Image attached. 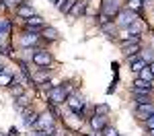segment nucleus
I'll return each mask as SVG.
<instances>
[{"instance_id": "obj_4", "label": "nucleus", "mask_w": 154, "mask_h": 136, "mask_svg": "<svg viewBox=\"0 0 154 136\" xmlns=\"http://www.w3.org/2000/svg\"><path fill=\"white\" fill-rule=\"evenodd\" d=\"M51 126H54V118H51V113H43V115H39V120H37L35 128L37 130H45L49 134V130H51Z\"/></svg>"}, {"instance_id": "obj_23", "label": "nucleus", "mask_w": 154, "mask_h": 136, "mask_svg": "<svg viewBox=\"0 0 154 136\" xmlns=\"http://www.w3.org/2000/svg\"><path fill=\"white\" fill-rule=\"evenodd\" d=\"M101 132H103L105 136H119V134H117V130H115V128H111V126H105Z\"/></svg>"}, {"instance_id": "obj_19", "label": "nucleus", "mask_w": 154, "mask_h": 136, "mask_svg": "<svg viewBox=\"0 0 154 136\" xmlns=\"http://www.w3.org/2000/svg\"><path fill=\"white\" fill-rule=\"evenodd\" d=\"M138 74H140V78H142V81H148V83L152 81V76H154V74L150 72V68H148V66H146V68H142Z\"/></svg>"}, {"instance_id": "obj_14", "label": "nucleus", "mask_w": 154, "mask_h": 136, "mask_svg": "<svg viewBox=\"0 0 154 136\" xmlns=\"http://www.w3.org/2000/svg\"><path fill=\"white\" fill-rule=\"evenodd\" d=\"M37 41H39V35H37V33H25V35L21 37V46H25V48L35 46Z\"/></svg>"}, {"instance_id": "obj_10", "label": "nucleus", "mask_w": 154, "mask_h": 136, "mask_svg": "<svg viewBox=\"0 0 154 136\" xmlns=\"http://www.w3.org/2000/svg\"><path fill=\"white\" fill-rule=\"evenodd\" d=\"M37 120H39V115H37L35 111H31L29 107H27V109L23 111V124H25V126H29V128L33 126V128H35Z\"/></svg>"}, {"instance_id": "obj_28", "label": "nucleus", "mask_w": 154, "mask_h": 136, "mask_svg": "<svg viewBox=\"0 0 154 136\" xmlns=\"http://www.w3.org/2000/svg\"><path fill=\"white\" fill-rule=\"evenodd\" d=\"M4 70H6V68H4V66H2V64H0V72H4Z\"/></svg>"}, {"instance_id": "obj_29", "label": "nucleus", "mask_w": 154, "mask_h": 136, "mask_svg": "<svg viewBox=\"0 0 154 136\" xmlns=\"http://www.w3.org/2000/svg\"><path fill=\"white\" fill-rule=\"evenodd\" d=\"M49 2H54V4H58V2H60V0H49Z\"/></svg>"}, {"instance_id": "obj_12", "label": "nucleus", "mask_w": 154, "mask_h": 136, "mask_svg": "<svg viewBox=\"0 0 154 136\" xmlns=\"http://www.w3.org/2000/svg\"><path fill=\"white\" fill-rule=\"evenodd\" d=\"M128 60H130L131 72H140L142 68H146V66H148V62L142 60V58H138V56H131V58H128Z\"/></svg>"}, {"instance_id": "obj_30", "label": "nucleus", "mask_w": 154, "mask_h": 136, "mask_svg": "<svg viewBox=\"0 0 154 136\" xmlns=\"http://www.w3.org/2000/svg\"><path fill=\"white\" fill-rule=\"evenodd\" d=\"M150 132H152V136H154V130H150Z\"/></svg>"}, {"instance_id": "obj_7", "label": "nucleus", "mask_w": 154, "mask_h": 136, "mask_svg": "<svg viewBox=\"0 0 154 136\" xmlns=\"http://www.w3.org/2000/svg\"><path fill=\"white\" fill-rule=\"evenodd\" d=\"M152 113H154V103H150V101H148V103H142V105H138V107H136V115H138L140 120H146V118H148V115H152Z\"/></svg>"}, {"instance_id": "obj_27", "label": "nucleus", "mask_w": 154, "mask_h": 136, "mask_svg": "<svg viewBox=\"0 0 154 136\" xmlns=\"http://www.w3.org/2000/svg\"><path fill=\"white\" fill-rule=\"evenodd\" d=\"M148 68H150V72L154 74V62H150V64H148Z\"/></svg>"}, {"instance_id": "obj_9", "label": "nucleus", "mask_w": 154, "mask_h": 136, "mask_svg": "<svg viewBox=\"0 0 154 136\" xmlns=\"http://www.w3.org/2000/svg\"><path fill=\"white\" fill-rule=\"evenodd\" d=\"M121 48H123V54L128 56V58H131V56H136L138 52H140V41H121Z\"/></svg>"}, {"instance_id": "obj_32", "label": "nucleus", "mask_w": 154, "mask_h": 136, "mask_svg": "<svg viewBox=\"0 0 154 136\" xmlns=\"http://www.w3.org/2000/svg\"><path fill=\"white\" fill-rule=\"evenodd\" d=\"M0 136H2V134H0Z\"/></svg>"}, {"instance_id": "obj_16", "label": "nucleus", "mask_w": 154, "mask_h": 136, "mask_svg": "<svg viewBox=\"0 0 154 136\" xmlns=\"http://www.w3.org/2000/svg\"><path fill=\"white\" fill-rule=\"evenodd\" d=\"M84 12H86V2L80 0V2H76V4H74V8L70 11V14H74V17H82Z\"/></svg>"}, {"instance_id": "obj_15", "label": "nucleus", "mask_w": 154, "mask_h": 136, "mask_svg": "<svg viewBox=\"0 0 154 136\" xmlns=\"http://www.w3.org/2000/svg\"><path fill=\"white\" fill-rule=\"evenodd\" d=\"M17 14L23 19H29V17H33V8L29 4H17Z\"/></svg>"}, {"instance_id": "obj_20", "label": "nucleus", "mask_w": 154, "mask_h": 136, "mask_svg": "<svg viewBox=\"0 0 154 136\" xmlns=\"http://www.w3.org/2000/svg\"><path fill=\"white\" fill-rule=\"evenodd\" d=\"M49 74H51V70H43V72H39V74H33L31 78H33V81H37V83H41V81H45V78H48Z\"/></svg>"}, {"instance_id": "obj_22", "label": "nucleus", "mask_w": 154, "mask_h": 136, "mask_svg": "<svg viewBox=\"0 0 154 136\" xmlns=\"http://www.w3.org/2000/svg\"><path fill=\"white\" fill-rule=\"evenodd\" d=\"M150 99L148 95H144V93H136V105H142V103H148Z\"/></svg>"}, {"instance_id": "obj_21", "label": "nucleus", "mask_w": 154, "mask_h": 136, "mask_svg": "<svg viewBox=\"0 0 154 136\" xmlns=\"http://www.w3.org/2000/svg\"><path fill=\"white\" fill-rule=\"evenodd\" d=\"M8 31H11V25H8V21L0 19V35H6Z\"/></svg>"}, {"instance_id": "obj_26", "label": "nucleus", "mask_w": 154, "mask_h": 136, "mask_svg": "<svg viewBox=\"0 0 154 136\" xmlns=\"http://www.w3.org/2000/svg\"><path fill=\"white\" fill-rule=\"evenodd\" d=\"M107 111H109V107H107V105H101V107L97 105V113H103V115H105Z\"/></svg>"}, {"instance_id": "obj_24", "label": "nucleus", "mask_w": 154, "mask_h": 136, "mask_svg": "<svg viewBox=\"0 0 154 136\" xmlns=\"http://www.w3.org/2000/svg\"><path fill=\"white\" fill-rule=\"evenodd\" d=\"M146 126H148V130H154V113L146 118Z\"/></svg>"}, {"instance_id": "obj_8", "label": "nucleus", "mask_w": 154, "mask_h": 136, "mask_svg": "<svg viewBox=\"0 0 154 136\" xmlns=\"http://www.w3.org/2000/svg\"><path fill=\"white\" fill-rule=\"evenodd\" d=\"M105 126H107V118L103 113H95V115L91 118V128H93L95 132H101Z\"/></svg>"}, {"instance_id": "obj_3", "label": "nucleus", "mask_w": 154, "mask_h": 136, "mask_svg": "<svg viewBox=\"0 0 154 136\" xmlns=\"http://www.w3.org/2000/svg\"><path fill=\"white\" fill-rule=\"evenodd\" d=\"M33 64H37V66H49V64H51V56H49V52L35 49V54H33Z\"/></svg>"}, {"instance_id": "obj_13", "label": "nucleus", "mask_w": 154, "mask_h": 136, "mask_svg": "<svg viewBox=\"0 0 154 136\" xmlns=\"http://www.w3.org/2000/svg\"><path fill=\"white\" fill-rule=\"evenodd\" d=\"M74 4H76V0H60L58 11L62 12V14H70V11L74 8Z\"/></svg>"}, {"instance_id": "obj_25", "label": "nucleus", "mask_w": 154, "mask_h": 136, "mask_svg": "<svg viewBox=\"0 0 154 136\" xmlns=\"http://www.w3.org/2000/svg\"><path fill=\"white\" fill-rule=\"evenodd\" d=\"M11 93H12V95H23V87H12Z\"/></svg>"}, {"instance_id": "obj_18", "label": "nucleus", "mask_w": 154, "mask_h": 136, "mask_svg": "<svg viewBox=\"0 0 154 136\" xmlns=\"http://www.w3.org/2000/svg\"><path fill=\"white\" fill-rule=\"evenodd\" d=\"M14 107L17 109H27L29 107V99L25 97V95H19V97L14 99Z\"/></svg>"}, {"instance_id": "obj_2", "label": "nucleus", "mask_w": 154, "mask_h": 136, "mask_svg": "<svg viewBox=\"0 0 154 136\" xmlns=\"http://www.w3.org/2000/svg\"><path fill=\"white\" fill-rule=\"evenodd\" d=\"M136 19H138V14H136V11H131V8H123V11L117 12V25L119 27H130V25L136 23Z\"/></svg>"}, {"instance_id": "obj_5", "label": "nucleus", "mask_w": 154, "mask_h": 136, "mask_svg": "<svg viewBox=\"0 0 154 136\" xmlns=\"http://www.w3.org/2000/svg\"><path fill=\"white\" fill-rule=\"evenodd\" d=\"M119 12L117 0H103V17H115Z\"/></svg>"}, {"instance_id": "obj_11", "label": "nucleus", "mask_w": 154, "mask_h": 136, "mask_svg": "<svg viewBox=\"0 0 154 136\" xmlns=\"http://www.w3.org/2000/svg\"><path fill=\"white\" fill-rule=\"evenodd\" d=\"M150 89H152V85H150L148 81L138 78V81L134 83V93H144V95H148V93H150Z\"/></svg>"}, {"instance_id": "obj_31", "label": "nucleus", "mask_w": 154, "mask_h": 136, "mask_svg": "<svg viewBox=\"0 0 154 136\" xmlns=\"http://www.w3.org/2000/svg\"><path fill=\"white\" fill-rule=\"evenodd\" d=\"M45 136H49V134H45Z\"/></svg>"}, {"instance_id": "obj_1", "label": "nucleus", "mask_w": 154, "mask_h": 136, "mask_svg": "<svg viewBox=\"0 0 154 136\" xmlns=\"http://www.w3.org/2000/svg\"><path fill=\"white\" fill-rule=\"evenodd\" d=\"M48 97H49V101H51L54 105L66 103V99H68V89H66L64 85H56V87H51V89H49Z\"/></svg>"}, {"instance_id": "obj_6", "label": "nucleus", "mask_w": 154, "mask_h": 136, "mask_svg": "<svg viewBox=\"0 0 154 136\" xmlns=\"http://www.w3.org/2000/svg\"><path fill=\"white\" fill-rule=\"evenodd\" d=\"M66 103H68V105L72 107V111H74L76 115H82V111H84V101H80V99L76 97V95H68Z\"/></svg>"}, {"instance_id": "obj_17", "label": "nucleus", "mask_w": 154, "mask_h": 136, "mask_svg": "<svg viewBox=\"0 0 154 136\" xmlns=\"http://www.w3.org/2000/svg\"><path fill=\"white\" fill-rule=\"evenodd\" d=\"M41 33H43V37H45V39H51V41H56V39H58V31H56V29H54V27H43V31H41Z\"/></svg>"}]
</instances>
